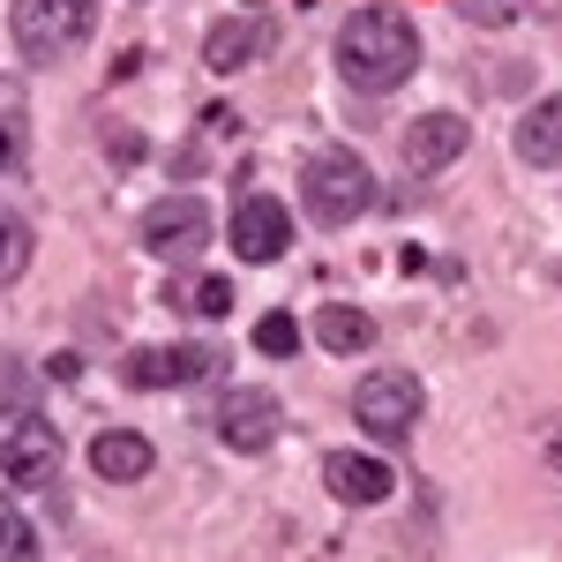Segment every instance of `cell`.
<instances>
[{"mask_svg":"<svg viewBox=\"0 0 562 562\" xmlns=\"http://www.w3.org/2000/svg\"><path fill=\"white\" fill-rule=\"evenodd\" d=\"M338 68H346V83H360V90H397L420 68V31H413V15L390 8V0L352 8L346 31H338Z\"/></svg>","mask_w":562,"mask_h":562,"instance_id":"1","label":"cell"},{"mask_svg":"<svg viewBox=\"0 0 562 562\" xmlns=\"http://www.w3.org/2000/svg\"><path fill=\"white\" fill-rule=\"evenodd\" d=\"M301 203L315 225H352V217L375 203V173H368V158L360 150H315L307 158V173H301Z\"/></svg>","mask_w":562,"mask_h":562,"instance_id":"2","label":"cell"},{"mask_svg":"<svg viewBox=\"0 0 562 562\" xmlns=\"http://www.w3.org/2000/svg\"><path fill=\"white\" fill-rule=\"evenodd\" d=\"M90 23H98V0H15V53L60 60L90 38Z\"/></svg>","mask_w":562,"mask_h":562,"instance_id":"3","label":"cell"},{"mask_svg":"<svg viewBox=\"0 0 562 562\" xmlns=\"http://www.w3.org/2000/svg\"><path fill=\"white\" fill-rule=\"evenodd\" d=\"M420 383L405 375V368H383V375H368V383H352V420L368 435H383V442H405L413 420H420Z\"/></svg>","mask_w":562,"mask_h":562,"instance_id":"4","label":"cell"},{"mask_svg":"<svg viewBox=\"0 0 562 562\" xmlns=\"http://www.w3.org/2000/svg\"><path fill=\"white\" fill-rule=\"evenodd\" d=\"M60 465V442L31 413H0V487H38Z\"/></svg>","mask_w":562,"mask_h":562,"instance_id":"5","label":"cell"},{"mask_svg":"<svg viewBox=\"0 0 562 562\" xmlns=\"http://www.w3.org/2000/svg\"><path fill=\"white\" fill-rule=\"evenodd\" d=\"M278 428H285V405L270 397L262 383H240V390H225V405H217V435L233 442V450H270L278 442Z\"/></svg>","mask_w":562,"mask_h":562,"instance_id":"6","label":"cell"},{"mask_svg":"<svg viewBox=\"0 0 562 562\" xmlns=\"http://www.w3.org/2000/svg\"><path fill=\"white\" fill-rule=\"evenodd\" d=\"M143 248L166 262H195L211 248V211L195 203V195H173V203H158V211L143 217Z\"/></svg>","mask_w":562,"mask_h":562,"instance_id":"7","label":"cell"},{"mask_svg":"<svg viewBox=\"0 0 562 562\" xmlns=\"http://www.w3.org/2000/svg\"><path fill=\"white\" fill-rule=\"evenodd\" d=\"M225 368V352L211 346H143L128 352V390H180V383H195V375H217Z\"/></svg>","mask_w":562,"mask_h":562,"instance_id":"8","label":"cell"},{"mask_svg":"<svg viewBox=\"0 0 562 562\" xmlns=\"http://www.w3.org/2000/svg\"><path fill=\"white\" fill-rule=\"evenodd\" d=\"M465 143H473V128L458 113H420L405 128V143H397V158H405V173H442V166L465 158Z\"/></svg>","mask_w":562,"mask_h":562,"instance_id":"9","label":"cell"},{"mask_svg":"<svg viewBox=\"0 0 562 562\" xmlns=\"http://www.w3.org/2000/svg\"><path fill=\"white\" fill-rule=\"evenodd\" d=\"M285 248H293V217H285V203L248 195V203L233 211V256L240 262H278Z\"/></svg>","mask_w":562,"mask_h":562,"instance_id":"10","label":"cell"},{"mask_svg":"<svg viewBox=\"0 0 562 562\" xmlns=\"http://www.w3.org/2000/svg\"><path fill=\"white\" fill-rule=\"evenodd\" d=\"M323 487H330L338 503H390L397 473H390L383 458H360V450H330V458H323Z\"/></svg>","mask_w":562,"mask_h":562,"instance_id":"11","label":"cell"},{"mask_svg":"<svg viewBox=\"0 0 562 562\" xmlns=\"http://www.w3.org/2000/svg\"><path fill=\"white\" fill-rule=\"evenodd\" d=\"M150 465H158V450H150V435H135V428H105L90 442V473L98 480H143Z\"/></svg>","mask_w":562,"mask_h":562,"instance_id":"12","label":"cell"},{"mask_svg":"<svg viewBox=\"0 0 562 562\" xmlns=\"http://www.w3.org/2000/svg\"><path fill=\"white\" fill-rule=\"evenodd\" d=\"M262 45H270V23H256V15L211 23V38H203V68H211V76H233L240 60H256Z\"/></svg>","mask_w":562,"mask_h":562,"instance_id":"13","label":"cell"},{"mask_svg":"<svg viewBox=\"0 0 562 562\" xmlns=\"http://www.w3.org/2000/svg\"><path fill=\"white\" fill-rule=\"evenodd\" d=\"M518 158L525 166H562V98H540L518 121Z\"/></svg>","mask_w":562,"mask_h":562,"instance_id":"14","label":"cell"},{"mask_svg":"<svg viewBox=\"0 0 562 562\" xmlns=\"http://www.w3.org/2000/svg\"><path fill=\"white\" fill-rule=\"evenodd\" d=\"M315 346H323V352H338V360H346V352H368V346H375V323H368L360 307L330 301L323 315H315Z\"/></svg>","mask_w":562,"mask_h":562,"instance_id":"15","label":"cell"},{"mask_svg":"<svg viewBox=\"0 0 562 562\" xmlns=\"http://www.w3.org/2000/svg\"><path fill=\"white\" fill-rule=\"evenodd\" d=\"M256 352H270V360H293V352H301V323H293L285 307H270V315L256 323Z\"/></svg>","mask_w":562,"mask_h":562,"instance_id":"16","label":"cell"},{"mask_svg":"<svg viewBox=\"0 0 562 562\" xmlns=\"http://www.w3.org/2000/svg\"><path fill=\"white\" fill-rule=\"evenodd\" d=\"M0 562H38V532H31V518H15L8 503H0Z\"/></svg>","mask_w":562,"mask_h":562,"instance_id":"17","label":"cell"},{"mask_svg":"<svg viewBox=\"0 0 562 562\" xmlns=\"http://www.w3.org/2000/svg\"><path fill=\"white\" fill-rule=\"evenodd\" d=\"M23 262H31V233H23L15 217H0V285H8Z\"/></svg>","mask_w":562,"mask_h":562,"instance_id":"18","label":"cell"},{"mask_svg":"<svg viewBox=\"0 0 562 562\" xmlns=\"http://www.w3.org/2000/svg\"><path fill=\"white\" fill-rule=\"evenodd\" d=\"M465 15H473V23H495V31H503V23H518V15H525V0H465Z\"/></svg>","mask_w":562,"mask_h":562,"instance_id":"19","label":"cell"},{"mask_svg":"<svg viewBox=\"0 0 562 562\" xmlns=\"http://www.w3.org/2000/svg\"><path fill=\"white\" fill-rule=\"evenodd\" d=\"M195 307H203V315H225V307H233V285H225V278H203V285H195Z\"/></svg>","mask_w":562,"mask_h":562,"instance_id":"20","label":"cell"},{"mask_svg":"<svg viewBox=\"0 0 562 562\" xmlns=\"http://www.w3.org/2000/svg\"><path fill=\"white\" fill-rule=\"evenodd\" d=\"M45 375H53V383H76V375H83V360H76V352H53V368H45Z\"/></svg>","mask_w":562,"mask_h":562,"instance_id":"21","label":"cell"},{"mask_svg":"<svg viewBox=\"0 0 562 562\" xmlns=\"http://www.w3.org/2000/svg\"><path fill=\"white\" fill-rule=\"evenodd\" d=\"M548 465H555V473H562V428L548 435Z\"/></svg>","mask_w":562,"mask_h":562,"instance_id":"22","label":"cell"},{"mask_svg":"<svg viewBox=\"0 0 562 562\" xmlns=\"http://www.w3.org/2000/svg\"><path fill=\"white\" fill-rule=\"evenodd\" d=\"M8 158H15V135L0 128V173H8Z\"/></svg>","mask_w":562,"mask_h":562,"instance_id":"23","label":"cell"}]
</instances>
